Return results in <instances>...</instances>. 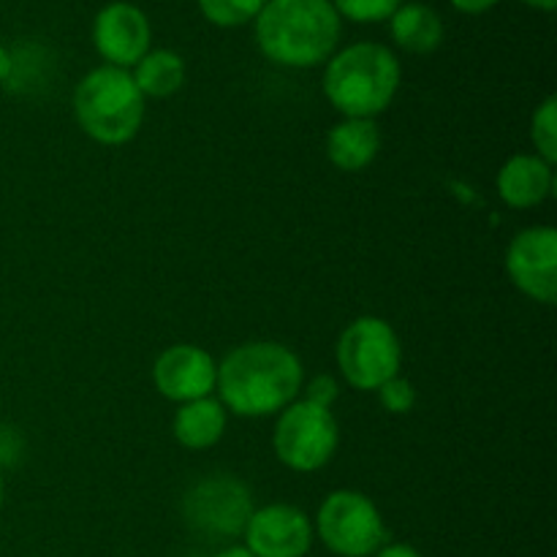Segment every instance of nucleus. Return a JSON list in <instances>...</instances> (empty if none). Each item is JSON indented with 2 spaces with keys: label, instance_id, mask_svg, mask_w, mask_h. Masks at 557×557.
I'll list each match as a JSON object with an SVG mask.
<instances>
[{
  "label": "nucleus",
  "instance_id": "nucleus-17",
  "mask_svg": "<svg viewBox=\"0 0 557 557\" xmlns=\"http://www.w3.org/2000/svg\"><path fill=\"white\" fill-rule=\"evenodd\" d=\"M131 76L145 98H169L183 90L188 69H185L183 54H177L174 49H150L131 69Z\"/></svg>",
  "mask_w": 557,
  "mask_h": 557
},
{
  "label": "nucleus",
  "instance_id": "nucleus-22",
  "mask_svg": "<svg viewBox=\"0 0 557 557\" xmlns=\"http://www.w3.org/2000/svg\"><path fill=\"white\" fill-rule=\"evenodd\" d=\"M305 403H313V406L319 408H330L337 403V397H341V384H337L332 375H315V379L308 381V386H302Z\"/></svg>",
  "mask_w": 557,
  "mask_h": 557
},
{
  "label": "nucleus",
  "instance_id": "nucleus-2",
  "mask_svg": "<svg viewBox=\"0 0 557 557\" xmlns=\"http://www.w3.org/2000/svg\"><path fill=\"white\" fill-rule=\"evenodd\" d=\"M253 25L259 52L283 69L326 63L343 36V20L332 0H267Z\"/></svg>",
  "mask_w": 557,
  "mask_h": 557
},
{
  "label": "nucleus",
  "instance_id": "nucleus-3",
  "mask_svg": "<svg viewBox=\"0 0 557 557\" xmlns=\"http://www.w3.org/2000/svg\"><path fill=\"white\" fill-rule=\"evenodd\" d=\"M403 69L397 54L379 41L343 47L324 65V96L343 117L375 120L392 107L400 90Z\"/></svg>",
  "mask_w": 557,
  "mask_h": 557
},
{
  "label": "nucleus",
  "instance_id": "nucleus-23",
  "mask_svg": "<svg viewBox=\"0 0 557 557\" xmlns=\"http://www.w3.org/2000/svg\"><path fill=\"white\" fill-rule=\"evenodd\" d=\"M449 3H451V9L460 11V14L479 16V14H487V11H493L500 0H449Z\"/></svg>",
  "mask_w": 557,
  "mask_h": 557
},
{
  "label": "nucleus",
  "instance_id": "nucleus-20",
  "mask_svg": "<svg viewBox=\"0 0 557 557\" xmlns=\"http://www.w3.org/2000/svg\"><path fill=\"white\" fill-rule=\"evenodd\" d=\"M406 0H332L341 20L359 22V25H379V22H389Z\"/></svg>",
  "mask_w": 557,
  "mask_h": 557
},
{
  "label": "nucleus",
  "instance_id": "nucleus-5",
  "mask_svg": "<svg viewBox=\"0 0 557 557\" xmlns=\"http://www.w3.org/2000/svg\"><path fill=\"white\" fill-rule=\"evenodd\" d=\"M337 368L348 386L362 392H379L389 379L400 375L403 346L395 326L379 315H359L346 330L335 348Z\"/></svg>",
  "mask_w": 557,
  "mask_h": 557
},
{
  "label": "nucleus",
  "instance_id": "nucleus-9",
  "mask_svg": "<svg viewBox=\"0 0 557 557\" xmlns=\"http://www.w3.org/2000/svg\"><path fill=\"white\" fill-rule=\"evenodd\" d=\"M509 281L528 299L553 305L557 299V232L553 226L522 228L506 248Z\"/></svg>",
  "mask_w": 557,
  "mask_h": 557
},
{
  "label": "nucleus",
  "instance_id": "nucleus-7",
  "mask_svg": "<svg viewBox=\"0 0 557 557\" xmlns=\"http://www.w3.org/2000/svg\"><path fill=\"white\" fill-rule=\"evenodd\" d=\"M313 531H319L324 547L337 557H373L389 536L379 506L357 490L326 495Z\"/></svg>",
  "mask_w": 557,
  "mask_h": 557
},
{
  "label": "nucleus",
  "instance_id": "nucleus-26",
  "mask_svg": "<svg viewBox=\"0 0 557 557\" xmlns=\"http://www.w3.org/2000/svg\"><path fill=\"white\" fill-rule=\"evenodd\" d=\"M520 3L531 5L536 11H555L557 9V0H520Z\"/></svg>",
  "mask_w": 557,
  "mask_h": 557
},
{
  "label": "nucleus",
  "instance_id": "nucleus-1",
  "mask_svg": "<svg viewBox=\"0 0 557 557\" xmlns=\"http://www.w3.org/2000/svg\"><path fill=\"white\" fill-rule=\"evenodd\" d=\"M302 359L275 341L237 346L218 364L215 389L226 411L243 419L275 417L302 392Z\"/></svg>",
  "mask_w": 557,
  "mask_h": 557
},
{
  "label": "nucleus",
  "instance_id": "nucleus-27",
  "mask_svg": "<svg viewBox=\"0 0 557 557\" xmlns=\"http://www.w3.org/2000/svg\"><path fill=\"white\" fill-rule=\"evenodd\" d=\"M215 557H253V555H250V549L243 544V547H226V549H221V553H218Z\"/></svg>",
  "mask_w": 557,
  "mask_h": 557
},
{
  "label": "nucleus",
  "instance_id": "nucleus-28",
  "mask_svg": "<svg viewBox=\"0 0 557 557\" xmlns=\"http://www.w3.org/2000/svg\"><path fill=\"white\" fill-rule=\"evenodd\" d=\"M0 509H3V473H0Z\"/></svg>",
  "mask_w": 557,
  "mask_h": 557
},
{
  "label": "nucleus",
  "instance_id": "nucleus-8",
  "mask_svg": "<svg viewBox=\"0 0 557 557\" xmlns=\"http://www.w3.org/2000/svg\"><path fill=\"white\" fill-rule=\"evenodd\" d=\"M185 520L205 536H243L250 515H253V498L248 487L232 476H212L194 484L183 500Z\"/></svg>",
  "mask_w": 557,
  "mask_h": 557
},
{
  "label": "nucleus",
  "instance_id": "nucleus-13",
  "mask_svg": "<svg viewBox=\"0 0 557 557\" xmlns=\"http://www.w3.org/2000/svg\"><path fill=\"white\" fill-rule=\"evenodd\" d=\"M495 185H498V196L504 199L506 207H511V210H531V207H539L553 194V163L539 158L536 152L511 156L500 166Z\"/></svg>",
  "mask_w": 557,
  "mask_h": 557
},
{
  "label": "nucleus",
  "instance_id": "nucleus-18",
  "mask_svg": "<svg viewBox=\"0 0 557 557\" xmlns=\"http://www.w3.org/2000/svg\"><path fill=\"white\" fill-rule=\"evenodd\" d=\"M267 0H196L201 16L215 27H243L259 16Z\"/></svg>",
  "mask_w": 557,
  "mask_h": 557
},
{
  "label": "nucleus",
  "instance_id": "nucleus-11",
  "mask_svg": "<svg viewBox=\"0 0 557 557\" xmlns=\"http://www.w3.org/2000/svg\"><path fill=\"white\" fill-rule=\"evenodd\" d=\"M243 536L253 557H305L313 547L315 531L297 506L270 504L253 509Z\"/></svg>",
  "mask_w": 557,
  "mask_h": 557
},
{
  "label": "nucleus",
  "instance_id": "nucleus-25",
  "mask_svg": "<svg viewBox=\"0 0 557 557\" xmlns=\"http://www.w3.org/2000/svg\"><path fill=\"white\" fill-rule=\"evenodd\" d=\"M11 74H14V54L0 44V82L9 79Z\"/></svg>",
  "mask_w": 557,
  "mask_h": 557
},
{
  "label": "nucleus",
  "instance_id": "nucleus-12",
  "mask_svg": "<svg viewBox=\"0 0 557 557\" xmlns=\"http://www.w3.org/2000/svg\"><path fill=\"white\" fill-rule=\"evenodd\" d=\"M218 362L210 351L190 343H177L158 354L152 364V384L166 400L190 403L210 397L215 389Z\"/></svg>",
  "mask_w": 557,
  "mask_h": 557
},
{
  "label": "nucleus",
  "instance_id": "nucleus-16",
  "mask_svg": "<svg viewBox=\"0 0 557 557\" xmlns=\"http://www.w3.org/2000/svg\"><path fill=\"white\" fill-rule=\"evenodd\" d=\"M389 36L403 52L430 54L444 44V20L428 3H403L389 16Z\"/></svg>",
  "mask_w": 557,
  "mask_h": 557
},
{
  "label": "nucleus",
  "instance_id": "nucleus-21",
  "mask_svg": "<svg viewBox=\"0 0 557 557\" xmlns=\"http://www.w3.org/2000/svg\"><path fill=\"white\" fill-rule=\"evenodd\" d=\"M375 395H379L384 411L395 413V417L411 413L413 406H417V389H413L411 381L403 379V375H395V379L386 381Z\"/></svg>",
  "mask_w": 557,
  "mask_h": 557
},
{
  "label": "nucleus",
  "instance_id": "nucleus-15",
  "mask_svg": "<svg viewBox=\"0 0 557 557\" xmlns=\"http://www.w3.org/2000/svg\"><path fill=\"white\" fill-rule=\"evenodd\" d=\"M228 424V411L223 408L221 400L215 397H201V400H190L183 403L174 413L172 422V433L177 438L180 446L185 449H210L215 446L218 441L223 438Z\"/></svg>",
  "mask_w": 557,
  "mask_h": 557
},
{
  "label": "nucleus",
  "instance_id": "nucleus-19",
  "mask_svg": "<svg viewBox=\"0 0 557 557\" xmlns=\"http://www.w3.org/2000/svg\"><path fill=\"white\" fill-rule=\"evenodd\" d=\"M531 141L536 156L547 163L557 161V98L547 96L531 117Z\"/></svg>",
  "mask_w": 557,
  "mask_h": 557
},
{
  "label": "nucleus",
  "instance_id": "nucleus-24",
  "mask_svg": "<svg viewBox=\"0 0 557 557\" xmlns=\"http://www.w3.org/2000/svg\"><path fill=\"white\" fill-rule=\"evenodd\" d=\"M373 557H424L411 544H384Z\"/></svg>",
  "mask_w": 557,
  "mask_h": 557
},
{
  "label": "nucleus",
  "instance_id": "nucleus-6",
  "mask_svg": "<svg viewBox=\"0 0 557 557\" xmlns=\"http://www.w3.org/2000/svg\"><path fill=\"white\" fill-rule=\"evenodd\" d=\"M275 455L288 471L313 473L330 466L341 446V428L330 408L313 403L294 400L277 413L275 435H272Z\"/></svg>",
  "mask_w": 557,
  "mask_h": 557
},
{
  "label": "nucleus",
  "instance_id": "nucleus-14",
  "mask_svg": "<svg viewBox=\"0 0 557 557\" xmlns=\"http://www.w3.org/2000/svg\"><path fill=\"white\" fill-rule=\"evenodd\" d=\"M379 150L381 128L375 120L343 117L326 134V158L341 172H364L379 158Z\"/></svg>",
  "mask_w": 557,
  "mask_h": 557
},
{
  "label": "nucleus",
  "instance_id": "nucleus-10",
  "mask_svg": "<svg viewBox=\"0 0 557 557\" xmlns=\"http://www.w3.org/2000/svg\"><path fill=\"white\" fill-rule=\"evenodd\" d=\"M150 20L128 0H112L92 20V47L114 69H134L150 52Z\"/></svg>",
  "mask_w": 557,
  "mask_h": 557
},
{
  "label": "nucleus",
  "instance_id": "nucleus-4",
  "mask_svg": "<svg viewBox=\"0 0 557 557\" xmlns=\"http://www.w3.org/2000/svg\"><path fill=\"white\" fill-rule=\"evenodd\" d=\"M71 107L79 128L107 147L128 145L145 123V96L131 71L107 63L82 76Z\"/></svg>",
  "mask_w": 557,
  "mask_h": 557
}]
</instances>
